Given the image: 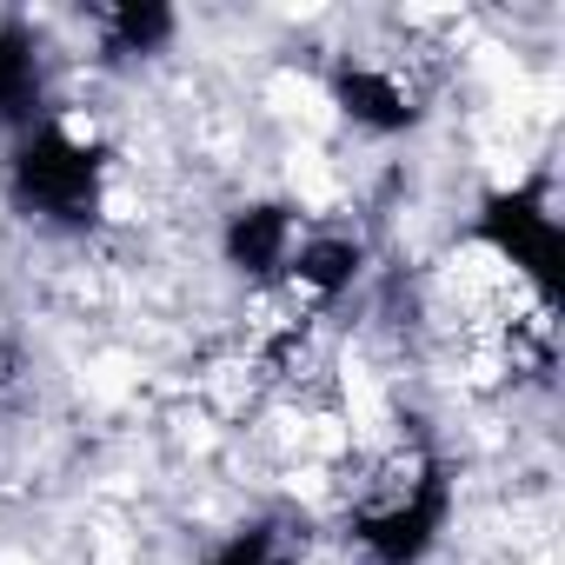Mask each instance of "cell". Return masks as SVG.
<instances>
[{"mask_svg":"<svg viewBox=\"0 0 565 565\" xmlns=\"http://www.w3.org/2000/svg\"><path fill=\"white\" fill-rule=\"evenodd\" d=\"M14 186L28 206H41L54 220H81L94 206V153L74 147L61 127H41L14 160Z\"/></svg>","mask_w":565,"mask_h":565,"instance_id":"6da1fadb","label":"cell"},{"mask_svg":"<svg viewBox=\"0 0 565 565\" xmlns=\"http://www.w3.org/2000/svg\"><path fill=\"white\" fill-rule=\"evenodd\" d=\"M486 233L499 239V253L512 266H525L539 287H552V273H558V226H552V213H539V200H499L486 213Z\"/></svg>","mask_w":565,"mask_h":565,"instance_id":"7a4b0ae2","label":"cell"},{"mask_svg":"<svg viewBox=\"0 0 565 565\" xmlns=\"http://www.w3.org/2000/svg\"><path fill=\"white\" fill-rule=\"evenodd\" d=\"M340 94H347V107L360 114V120H373V127H406L419 107H413V94L393 81V74H380V67H347L340 74Z\"/></svg>","mask_w":565,"mask_h":565,"instance_id":"3957f363","label":"cell"},{"mask_svg":"<svg viewBox=\"0 0 565 565\" xmlns=\"http://www.w3.org/2000/svg\"><path fill=\"white\" fill-rule=\"evenodd\" d=\"M287 239H294V226H287V213L279 206H253L246 220H233V259L239 266H253V273H273V266H287Z\"/></svg>","mask_w":565,"mask_h":565,"instance_id":"277c9868","label":"cell"},{"mask_svg":"<svg viewBox=\"0 0 565 565\" xmlns=\"http://www.w3.org/2000/svg\"><path fill=\"white\" fill-rule=\"evenodd\" d=\"M41 100V74H34V47L21 34H0V114H28Z\"/></svg>","mask_w":565,"mask_h":565,"instance_id":"5b68a950","label":"cell"},{"mask_svg":"<svg viewBox=\"0 0 565 565\" xmlns=\"http://www.w3.org/2000/svg\"><path fill=\"white\" fill-rule=\"evenodd\" d=\"M206 565H294V545L279 539L273 525H253V532H239V539H226Z\"/></svg>","mask_w":565,"mask_h":565,"instance_id":"8992f818","label":"cell"}]
</instances>
